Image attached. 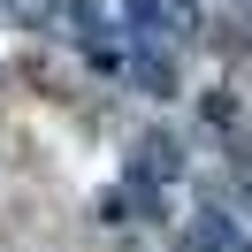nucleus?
<instances>
[{
  "instance_id": "obj_1",
  "label": "nucleus",
  "mask_w": 252,
  "mask_h": 252,
  "mask_svg": "<svg viewBox=\"0 0 252 252\" xmlns=\"http://www.w3.org/2000/svg\"><path fill=\"white\" fill-rule=\"evenodd\" d=\"M123 23H130L138 46H168V54H184L199 38V8L191 0H123Z\"/></svg>"
},
{
  "instance_id": "obj_2",
  "label": "nucleus",
  "mask_w": 252,
  "mask_h": 252,
  "mask_svg": "<svg viewBox=\"0 0 252 252\" xmlns=\"http://www.w3.org/2000/svg\"><path fill=\"white\" fill-rule=\"evenodd\" d=\"M168 176H184V145L176 138H138V153H130V191H160Z\"/></svg>"
},
{
  "instance_id": "obj_4",
  "label": "nucleus",
  "mask_w": 252,
  "mask_h": 252,
  "mask_svg": "<svg viewBox=\"0 0 252 252\" xmlns=\"http://www.w3.org/2000/svg\"><path fill=\"white\" fill-rule=\"evenodd\" d=\"M229 176L252 191V130H237V138H229Z\"/></svg>"
},
{
  "instance_id": "obj_5",
  "label": "nucleus",
  "mask_w": 252,
  "mask_h": 252,
  "mask_svg": "<svg viewBox=\"0 0 252 252\" xmlns=\"http://www.w3.org/2000/svg\"><path fill=\"white\" fill-rule=\"evenodd\" d=\"M237 252H252V237H245V245H237Z\"/></svg>"
},
{
  "instance_id": "obj_3",
  "label": "nucleus",
  "mask_w": 252,
  "mask_h": 252,
  "mask_svg": "<svg viewBox=\"0 0 252 252\" xmlns=\"http://www.w3.org/2000/svg\"><path fill=\"white\" fill-rule=\"evenodd\" d=\"M237 214H191V229L176 237V252H237Z\"/></svg>"
}]
</instances>
